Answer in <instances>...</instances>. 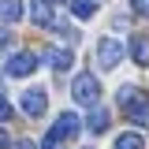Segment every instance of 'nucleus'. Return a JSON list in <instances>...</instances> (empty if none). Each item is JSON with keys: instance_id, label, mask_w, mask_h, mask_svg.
Here are the masks:
<instances>
[{"instance_id": "nucleus-1", "label": "nucleus", "mask_w": 149, "mask_h": 149, "mask_svg": "<svg viewBox=\"0 0 149 149\" xmlns=\"http://www.w3.org/2000/svg\"><path fill=\"white\" fill-rule=\"evenodd\" d=\"M116 101H119V108H123V116L130 123L149 127V93H138L134 86H119L116 90Z\"/></svg>"}, {"instance_id": "nucleus-2", "label": "nucleus", "mask_w": 149, "mask_h": 149, "mask_svg": "<svg viewBox=\"0 0 149 149\" xmlns=\"http://www.w3.org/2000/svg\"><path fill=\"white\" fill-rule=\"evenodd\" d=\"M74 134H78V116H74V112H60V116H56V127L45 134L41 149H63Z\"/></svg>"}, {"instance_id": "nucleus-3", "label": "nucleus", "mask_w": 149, "mask_h": 149, "mask_svg": "<svg viewBox=\"0 0 149 149\" xmlns=\"http://www.w3.org/2000/svg\"><path fill=\"white\" fill-rule=\"evenodd\" d=\"M71 97L78 101V104H90V108H97V101H101V82H97L90 71L74 74V82H71Z\"/></svg>"}, {"instance_id": "nucleus-4", "label": "nucleus", "mask_w": 149, "mask_h": 149, "mask_svg": "<svg viewBox=\"0 0 149 149\" xmlns=\"http://www.w3.org/2000/svg\"><path fill=\"white\" fill-rule=\"evenodd\" d=\"M119 63H123V41L101 37V41H97V67H101V71H112V67H119Z\"/></svg>"}, {"instance_id": "nucleus-5", "label": "nucleus", "mask_w": 149, "mask_h": 149, "mask_svg": "<svg viewBox=\"0 0 149 149\" xmlns=\"http://www.w3.org/2000/svg\"><path fill=\"white\" fill-rule=\"evenodd\" d=\"M19 104H22L26 116H45V108H49V93L41 90V86H30V90H22Z\"/></svg>"}, {"instance_id": "nucleus-6", "label": "nucleus", "mask_w": 149, "mask_h": 149, "mask_svg": "<svg viewBox=\"0 0 149 149\" xmlns=\"http://www.w3.org/2000/svg\"><path fill=\"white\" fill-rule=\"evenodd\" d=\"M34 67H37L34 52H15L11 60H8V67H4V71L15 74V78H22V74H34Z\"/></svg>"}, {"instance_id": "nucleus-7", "label": "nucleus", "mask_w": 149, "mask_h": 149, "mask_svg": "<svg viewBox=\"0 0 149 149\" xmlns=\"http://www.w3.org/2000/svg\"><path fill=\"white\" fill-rule=\"evenodd\" d=\"M45 60H49V67H56V71H67V67H71L74 63V56L67 52V49H45Z\"/></svg>"}, {"instance_id": "nucleus-8", "label": "nucleus", "mask_w": 149, "mask_h": 149, "mask_svg": "<svg viewBox=\"0 0 149 149\" xmlns=\"http://www.w3.org/2000/svg\"><path fill=\"white\" fill-rule=\"evenodd\" d=\"M30 19H34L37 26H52V4H49V0H34Z\"/></svg>"}, {"instance_id": "nucleus-9", "label": "nucleus", "mask_w": 149, "mask_h": 149, "mask_svg": "<svg viewBox=\"0 0 149 149\" xmlns=\"http://www.w3.org/2000/svg\"><path fill=\"white\" fill-rule=\"evenodd\" d=\"M130 56H134V63H149V34H138L130 41Z\"/></svg>"}, {"instance_id": "nucleus-10", "label": "nucleus", "mask_w": 149, "mask_h": 149, "mask_svg": "<svg viewBox=\"0 0 149 149\" xmlns=\"http://www.w3.org/2000/svg\"><path fill=\"white\" fill-rule=\"evenodd\" d=\"M0 19L4 22H19L22 19V0H0Z\"/></svg>"}, {"instance_id": "nucleus-11", "label": "nucleus", "mask_w": 149, "mask_h": 149, "mask_svg": "<svg viewBox=\"0 0 149 149\" xmlns=\"http://www.w3.org/2000/svg\"><path fill=\"white\" fill-rule=\"evenodd\" d=\"M67 8H71L74 19H93L97 15V4L93 0H67Z\"/></svg>"}, {"instance_id": "nucleus-12", "label": "nucleus", "mask_w": 149, "mask_h": 149, "mask_svg": "<svg viewBox=\"0 0 149 149\" xmlns=\"http://www.w3.org/2000/svg\"><path fill=\"white\" fill-rule=\"evenodd\" d=\"M86 127H90L93 134H104V130H108V112H104V108H90V119H86Z\"/></svg>"}, {"instance_id": "nucleus-13", "label": "nucleus", "mask_w": 149, "mask_h": 149, "mask_svg": "<svg viewBox=\"0 0 149 149\" xmlns=\"http://www.w3.org/2000/svg\"><path fill=\"white\" fill-rule=\"evenodd\" d=\"M116 149H146V142H142V134L127 130V134H119V138H116Z\"/></svg>"}, {"instance_id": "nucleus-14", "label": "nucleus", "mask_w": 149, "mask_h": 149, "mask_svg": "<svg viewBox=\"0 0 149 149\" xmlns=\"http://www.w3.org/2000/svg\"><path fill=\"white\" fill-rule=\"evenodd\" d=\"M11 119V104H8V97L0 93V123H8Z\"/></svg>"}, {"instance_id": "nucleus-15", "label": "nucleus", "mask_w": 149, "mask_h": 149, "mask_svg": "<svg viewBox=\"0 0 149 149\" xmlns=\"http://www.w3.org/2000/svg\"><path fill=\"white\" fill-rule=\"evenodd\" d=\"M130 8H134L138 15H149V0H130Z\"/></svg>"}, {"instance_id": "nucleus-16", "label": "nucleus", "mask_w": 149, "mask_h": 149, "mask_svg": "<svg viewBox=\"0 0 149 149\" xmlns=\"http://www.w3.org/2000/svg\"><path fill=\"white\" fill-rule=\"evenodd\" d=\"M8 41H11V34H8V26H0V49H4Z\"/></svg>"}, {"instance_id": "nucleus-17", "label": "nucleus", "mask_w": 149, "mask_h": 149, "mask_svg": "<svg viewBox=\"0 0 149 149\" xmlns=\"http://www.w3.org/2000/svg\"><path fill=\"white\" fill-rule=\"evenodd\" d=\"M4 146H8V130L0 127V149H4Z\"/></svg>"}, {"instance_id": "nucleus-18", "label": "nucleus", "mask_w": 149, "mask_h": 149, "mask_svg": "<svg viewBox=\"0 0 149 149\" xmlns=\"http://www.w3.org/2000/svg\"><path fill=\"white\" fill-rule=\"evenodd\" d=\"M15 149H37V146H34V142H19Z\"/></svg>"}]
</instances>
